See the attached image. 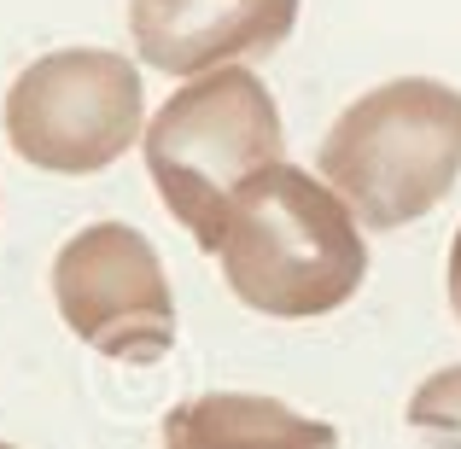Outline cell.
Wrapping results in <instances>:
<instances>
[{
	"label": "cell",
	"mask_w": 461,
	"mask_h": 449,
	"mask_svg": "<svg viewBox=\"0 0 461 449\" xmlns=\"http://www.w3.org/2000/svg\"><path fill=\"white\" fill-rule=\"evenodd\" d=\"M286 152L281 112L251 70L228 65L176 88L147 123V169L164 211L199 239L204 251L222 246L240 193L275 169Z\"/></svg>",
	"instance_id": "obj_2"
},
{
	"label": "cell",
	"mask_w": 461,
	"mask_h": 449,
	"mask_svg": "<svg viewBox=\"0 0 461 449\" xmlns=\"http://www.w3.org/2000/svg\"><path fill=\"white\" fill-rule=\"evenodd\" d=\"M0 123L23 164L47 175H94L140 140L147 88L112 47H59L12 76Z\"/></svg>",
	"instance_id": "obj_4"
},
{
	"label": "cell",
	"mask_w": 461,
	"mask_h": 449,
	"mask_svg": "<svg viewBox=\"0 0 461 449\" xmlns=\"http://www.w3.org/2000/svg\"><path fill=\"white\" fill-rule=\"evenodd\" d=\"M0 449H12V444H0Z\"/></svg>",
	"instance_id": "obj_10"
},
{
	"label": "cell",
	"mask_w": 461,
	"mask_h": 449,
	"mask_svg": "<svg viewBox=\"0 0 461 449\" xmlns=\"http://www.w3.org/2000/svg\"><path fill=\"white\" fill-rule=\"evenodd\" d=\"M450 298H456V315H461V239H456V251H450Z\"/></svg>",
	"instance_id": "obj_9"
},
{
	"label": "cell",
	"mask_w": 461,
	"mask_h": 449,
	"mask_svg": "<svg viewBox=\"0 0 461 449\" xmlns=\"http://www.w3.org/2000/svg\"><path fill=\"white\" fill-rule=\"evenodd\" d=\"M164 449H333L339 432L327 420H304L286 403L269 397H240V391H211L193 403L169 409L158 427Z\"/></svg>",
	"instance_id": "obj_7"
},
{
	"label": "cell",
	"mask_w": 461,
	"mask_h": 449,
	"mask_svg": "<svg viewBox=\"0 0 461 449\" xmlns=\"http://www.w3.org/2000/svg\"><path fill=\"white\" fill-rule=\"evenodd\" d=\"M216 257L246 310L286 321L339 310L368 269L350 204L293 164L263 169L240 193Z\"/></svg>",
	"instance_id": "obj_1"
},
{
	"label": "cell",
	"mask_w": 461,
	"mask_h": 449,
	"mask_svg": "<svg viewBox=\"0 0 461 449\" xmlns=\"http://www.w3.org/2000/svg\"><path fill=\"white\" fill-rule=\"evenodd\" d=\"M315 164L368 228L427 216L461 175V94L444 82H385L339 117Z\"/></svg>",
	"instance_id": "obj_3"
},
{
	"label": "cell",
	"mask_w": 461,
	"mask_h": 449,
	"mask_svg": "<svg viewBox=\"0 0 461 449\" xmlns=\"http://www.w3.org/2000/svg\"><path fill=\"white\" fill-rule=\"evenodd\" d=\"M298 0H129L135 53L164 76H211L293 35Z\"/></svg>",
	"instance_id": "obj_6"
},
{
	"label": "cell",
	"mask_w": 461,
	"mask_h": 449,
	"mask_svg": "<svg viewBox=\"0 0 461 449\" xmlns=\"http://www.w3.org/2000/svg\"><path fill=\"white\" fill-rule=\"evenodd\" d=\"M53 298L65 327L100 356L152 368L176 345V298L152 239L129 222H94L53 257Z\"/></svg>",
	"instance_id": "obj_5"
},
{
	"label": "cell",
	"mask_w": 461,
	"mask_h": 449,
	"mask_svg": "<svg viewBox=\"0 0 461 449\" xmlns=\"http://www.w3.org/2000/svg\"><path fill=\"white\" fill-rule=\"evenodd\" d=\"M409 420H415L420 432H432L438 449H461V368L420 385V397L409 403Z\"/></svg>",
	"instance_id": "obj_8"
}]
</instances>
